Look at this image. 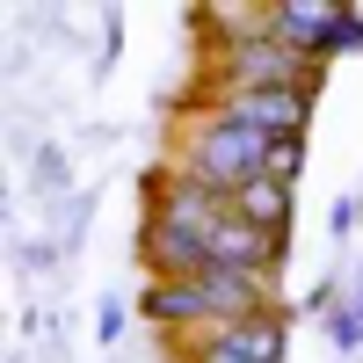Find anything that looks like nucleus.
Returning <instances> with one entry per match:
<instances>
[{"label":"nucleus","mask_w":363,"mask_h":363,"mask_svg":"<svg viewBox=\"0 0 363 363\" xmlns=\"http://www.w3.org/2000/svg\"><path fill=\"white\" fill-rule=\"evenodd\" d=\"M218 116H233V124H247L262 138H298L313 116V95L306 87H255V95H225Z\"/></svg>","instance_id":"obj_3"},{"label":"nucleus","mask_w":363,"mask_h":363,"mask_svg":"<svg viewBox=\"0 0 363 363\" xmlns=\"http://www.w3.org/2000/svg\"><path fill=\"white\" fill-rule=\"evenodd\" d=\"M196 298H203V313H211V327H233V320H255V313H269V277H255V269H196Z\"/></svg>","instance_id":"obj_4"},{"label":"nucleus","mask_w":363,"mask_h":363,"mask_svg":"<svg viewBox=\"0 0 363 363\" xmlns=\"http://www.w3.org/2000/svg\"><path fill=\"white\" fill-rule=\"evenodd\" d=\"M327 327H335V342H342V349H356V342H363V284L349 291V313H335Z\"/></svg>","instance_id":"obj_9"},{"label":"nucleus","mask_w":363,"mask_h":363,"mask_svg":"<svg viewBox=\"0 0 363 363\" xmlns=\"http://www.w3.org/2000/svg\"><path fill=\"white\" fill-rule=\"evenodd\" d=\"M240 37L225 44V95H255V87H306L320 95V66L284 37H269V22H233Z\"/></svg>","instance_id":"obj_2"},{"label":"nucleus","mask_w":363,"mask_h":363,"mask_svg":"<svg viewBox=\"0 0 363 363\" xmlns=\"http://www.w3.org/2000/svg\"><path fill=\"white\" fill-rule=\"evenodd\" d=\"M196 363H284V313L269 306L255 320H233V327H211V342Z\"/></svg>","instance_id":"obj_5"},{"label":"nucleus","mask_w":363,"mask_h":363,"mask_svg":"<svg viewBox=\"0 0 363 363\" xmlns=\"http://www.w3.org/2000/svg\"><path fill=\"white\" fill-rule=\"evenodd\" d=\"M298 167H306V138H269V160H262V174L298 182Z\"/></svg>","instance_id":"obj_8"},{"label":"nucleus","mask_w":363,"mask_h":363,"mask_svg":"<svg viewBox=\"0 0 363 363\" xmlns=\"http://www.w3.org/2000/svg\"><path fill=\"white\" fill-rule=\"evenodd\" d=\"M233 211H240V218H247L255 233H291V182H277V174H255L247 182V189H240L233 196Z\"/></svg>","instance_id":"obj_6"},{"label":"nucleus","mask_w":363,"mask_h":363,"mask_svg":"<svg viewBox=\"0 0 363 363\" xmlns=\"http://www.w3.org/2000/svg\"><path fill=\"white\" fill-rule=\"evenodd\" d=\"M262 160H269V138L247 131V124H233V116H218V109L196 116L189 138H182V174L203 182V189H211V196H225V203L262 174Z\"/></svg>","instance_id":"obj_1"},{"label":"nucleus","mask_w":363,"mask_h":363,"mask_svg":"<svg viewBox=\"0 0 363 363\" xmlns=\"http://www.w3.org/2000/svg\"><path fill=\"white\" fill-rule=\"evenodd\" d=\"M145 320H160V327H211V313H203V298H196V284H189V277L145 291Z\"/></svg>","instance_id":"obj_7"}]
</instances>
